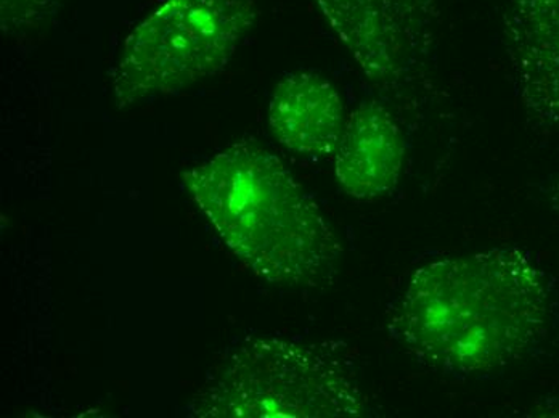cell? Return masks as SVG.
<instances>
[{
  "mask_svg": "<svg viewBox=\"0 0 559 418\" xmlns=\"http://www.w3.org/2000/svg\"><path fill=\"white\" fill-rule=\"evenodd\" d=\"M367 396L340 356L305 343H240L187 407L195 418H356Z\"/></svg>",
  "mask_w": 559,
  "mask_h": 418,
  "instance_id": "obj_3",
  "label": "cell"
},
{
  "mask_svg": "<svg viewBox=\"0 0 559 418\" xmlns=\"http://www.w3.org/2000/svg\"><path fill=\"white\" fill-rule=\"evenodd\" d=\"M503 43L527 114L559 126V0H508Z\"/></svg>",
  "mask_w": 559,
  "mask_h": 418,
  "instance_id": "obj_6",
  "label": "cell"
},
{
  "mask_svg": "<svg viewBox=\"0 0 559 418\" xmlns=\"http://www.w3.org/2000/svg\"><path fill=\"white\" fill-rule=\"evenodd\" d=\"M346 118L336 87L312 71L285 74L269 104L275 139L299 155H333Z\"/></svg>",
  "mask_w": 559,
  "mask_h": 418,
  "instance_id": "obj_8",
  "label": "cell"
},
{
  "mask_svg": "<svg viewBox=\"0 0 559 418\" xmlns=\"http://www.w3.org/2000/svg\"><path fill=\"white\" fill-rule=\"evenodd\" d=\"M544 192L550 205L559 213V176L545 186Z\"/></svg>",
  "mask_w": 559,
  "mask_h": 418,
  "instance_id": "obj_10",
  "label": "cell"
},
{
  "mask_svg": "<svg viewBox=\"0 0 559 418\" xmlns=\"http://www.w3.org/2000/svg\"><path fill=\"white\" fill-rule=\"evenodd\" d=\"M63 0H2V31L5 36H20L39 28L56 15Z\"/></svg>",
  "mask_w": 559,
  "mask_h": 418,
  "instance_id": "obj_9",
  "label": "cell"
},
{
  "mask_svg": "<svg viewBox=\"0 0 559 418\" xmlns=\"http://www.w3.org/2000/svg\"><path fill=\"white\" fill-rule=\"evenodd\" d=\"M359 64L384 92L407 86L426 67L436 43V0H316Z\"/></svg>",
  "mask_w": 559,
  "mask_h": 418,
  "instance_id": "obj_5",
  "label": "cell"
},
{
  "mask_svg": "<svg viewBox=\"0 0 559 418\" xmlns=\"http://www.w3.org/2000/svg\"><path fill=\"white\" fill-rule=\"evenodd\" d=\"M255 19V0H166L126 39L112 73L116 107L174 94L219 73Z\"/></svg>",
  "mask_w": 559,
  "mask_h": 418,
  "instance_id": "obj_4",
  "label": "cell"
},
{
  "mask_svg": "<svg viewBox=\"0 0 559 418\" xmlns=\"http://www.w3.org/2000/svg\"><path fill=\"white\" fill-rule=\"evenodd\" d=\"M557 291L526 250L445 258L412 275L391 335L426 369L468 379L526 358L550 333Z\"/></svg>",
  "mask_w": 559,
  "mask_h": 418,
  "instance_id": "obj_1",
  "label": "cell"
},
{
  "mask_svg": "<svg viewBox=\"0 0 559 418\" xmlns=\"http://www.w3.org/2000/svg\"><path fill=\"white\" fill-rule=\"evenodd\" d=\"M405 139L391 111L367 101L344 122L335 150V176L344 193L356 200L390 195L401 180Z\"/></svg>",
  "mask_w": 559,
  "mask_h": 418,
  "instance_id": "obj_7",
  "label": "cell"
},
{
  "mask_svg": "<svg viewBox=\"0 0 559 418\" xmlns=\"http://www.w3.org/2000/svg\"><path fill=\"white\" fill-rule=\"evenodd\" d=\"M225 247L262 280L332 284L343 247L316 200L274 153L241 141L183 175Z\"/></svg>",
  "mask_w": 559,
  "mask_h": 418,
  "instance_id": "obj_2",
  "label": "cell"
}]
</instances>
